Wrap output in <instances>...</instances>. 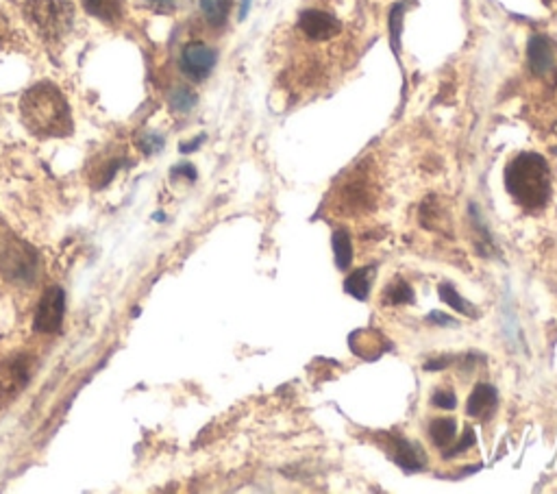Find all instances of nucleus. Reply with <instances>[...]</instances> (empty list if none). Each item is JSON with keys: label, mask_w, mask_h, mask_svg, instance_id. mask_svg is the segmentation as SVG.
Wrapping results in <instances>:
<instances>
[{"label": "nucleus", "mask_w": 557, "mask_h": 494, "mask_svg": "<svg viewBox=\"0 0 557 494\" xmlns=\"http://www.w3.org/2000/svg\"><path fill=\"white\" fill-rule=\"evenodd\" d=\"M20 116L33 136L66 137L72 133V111L66 96L53 84H38L24 92Z\"/></svg>", "instance_id": "obj_1"}, {"label": "nucleus", "mask_w": 557, "mask_h": 494, "mask_svg": "<svg viewBox=\"0 0 557 494\" xmlns=\"http://www.w3.org/2000/svg\"><path fill=\"white\" fill-rule=\"evenodd\" d=\"M505 185L520 207L529 212L543 209L551 197L549 163L538 153H520L508 163Z\"/></svg>", "instance_id": "obj_2"}, {"label": "nucleus", "mask_w": 557, "mask_h": 494, "mask_svg": "<svg viewBox=\"0 0 557 494\" xmlns=\"http://www.w3.org/2000/svg\"><path fill=\"white\" fill-rule=\"evenodd\" d=\"M24 13L44 40L57 42L72 29L75 7L70 0H29Z\"/></svg>", "instance_id": "obj_3"}, {"label": "nucleus", "mask_w": 557, "mask_h": 494, "mask_svg": "<svg viewBox=\"0 0 557 494\" xmlns=\"http://www.w3.org/2000/svg\"><path fill=\"white\" fill-rule=\"evenodd\" d=\"M38 257L29 249L24 242L13 240L12 244L0 249V270L4 272L7 279L13 281H29L33 279Z\"/></svg>", "instance_id": "obj_4"}, {"label": "nucleus", "mask_w": 557, "mask_h": 494, "mask_svg": "<svg viewBox=\"0 0 557 494\" xmlns=\"http://www.w3.org/2000/svg\"><path fill=\"white\" fill-rule=\"evenodd\" d=\"M66 313V295L61 287H49L35 312L33 325L40 333H55L61 329Z\"/></svg>", "instance_id": "obj_5"}, {"label": "nucleus", "mask_w": 557, "mask_h": 494, "mask_svg": "<svg viewBox=\"0 0 557 494\" xmlns=\"http://www.w3.org/2000/svg\"><path fill=\"white\" fill-rule=\"evenodd\" d=\"M216 66V50L203 42H192L181 53V70L190 79L203 81L208 79Z\"/></svg>", "instance_id": "obj_6"}, {"label": "nucleus", "mask_w": 557, "mask_h": 494, "mask_svg": "<svg viewBox=\"0 0 557 494\" xmlns=\"http://www.w3.org/2000/svg\"><path fill=\"white\" fill-rule=\"evenodd\" d=\"M298 29L314 42H324V40L335 38L342 27H340V20L333 18L332 13L309 9V12L301 13V18H298Z\"/></svg>", "instance_id": "obj_7"}, {"label": "nucleus", "mask_w": 557, "mask_h": 494, "mask_svg": "<svg viewBox=\"0 0 557 494\" xmlns=\"http://www.w3.org/2000/svg\"><path fill=\"white\" fill-rule=\"evenodd\" d=\"M29 377L31 368L22 355L9 359V362L0 368V394H3L4 399H12L13 394H18L20 390L29 384Z\"/></svg>", "instance_id": "obj_8"}, {"label": "nucleus", "mask_w": 557, "mask_h": 494, "mask_svg": "<svg viewBox=\"0 0 557 494\" xmlns=\"http://www.w3.org/2000/svg\"><path fill=\"white\" fill-rule=\"evenodd\" d=\"M527 61L534 75L546 76L555 70L553 44L544 35H534L527 44Z\"/></svg>", "instance_id": "obj_9"}, {"label": "nucleus", "mask_w": 557, "mask_h": 494, "mask_svg": "<svg viewBox=\"0 0 557 494\" xmlns=\"http://www.w3.org/2000/svg\"><path fill=\"white\" fill-rule=\"evenodd\" d=\"M497 403H499L497 390H494L490 384H479L477 388L473 390V394L468 396L466 414L473 416V419L488 420L492 419L494 411H497Z\"/></svg>", "instance_id": "obj_10"}, {"label": "nucleus", "mask_w": 557, "mask_h": 494, "mask_svg": "<svg viewBox=\"0 0 557 494\" xmlns=\"http://www.w3.org/2000/svg\"><path fill=\"white\" fill-rule=\"evenodd\" d=\"M84 7L102 22H118L125 13L122 0H84Z\"/></svg>", "instance_id": "obj_11"}, {"label": "nucleus", "mask_w": 557, "mask_h": 494, "mask_svg": "<svg viewBox=\"0 0 557 494\" xmlns=\"http://www.w3.org/2000/svg\"><path fill=\"white\" fill-rule=\"evenodd\" d=\"M394 462L405 471H420L422 464H425V455L422 451L418 449L416 445L407 440H399L396 442V449H394Z\"/></svg>", "instance_id": "obj_12"}, {"label": "nucleus", "mask_w": 557, "mask_h": 494, "mask_svg": "<svg viewBox=\"0 0 557 494\" xmlns=\"http://www.w3.org/2000/svg\"><path fill=\"white\" fill-rule=\"evenodd\" d=\"M373 279H375V269H370V266L368 269H359L344 281V290H347L350 296L359 298V301H366V298H368L370 286H373Z\"/></svg>", "instance_id": "obj_13"}, {"label": "nucleus", "mask_w": 557, "mask_h": 494, "mask_svg": "<svg viewBox=\"0 0 557 494\" xmlns=\"http://www.w3.org/2000/svg\"><path fill=\"white\" fill-rule=\"evenodd\" d=\"M429 436L433 440V445L440 446V449H446L457 436V423L455 419H436L431 420L429 425Z\"/></svg>", "instance_id": "obj_14"}, {"label": "nucleus", "mask_w": 557, "mask_h": 494, "mask_svg": "<svg viewBox=\"0 0 557 494\" xmlns=\"http://www.w3.org/2000/svg\"><path fill=\"white\" fill-rule=\"evenodd\" d=\"M200 12L211 27H223L229 18L231 0H200Z\"/></svg>", "instance_id": "obj_15"}, {"label": "nucleus", "mask_w": 557, "mask_h": 494, "mask_svg": "<svg viewBox=\"0 0 557 494\" xmlns=\"http://www.w3.org/2000/svg\"><path fill=\"white\" fill-rule=\"evenodd\" d=\"M333 251H335V261H338V269L347 270L353 261V244H350L349 234L344 229L335 231L333 234Z\"/></svg>", "instance_id": "obj_16"}, {"label": "nucleus", "mask_w": 557, "mask_h": 494, "mask_svg": "<svg viewBox=\"0 0 557 494\" xmlns=\"http://www.w3.org/2000/svg\"><path fill=\"white\" fill-rule=\"evenodd\" d=\"M411 301H414V295H411V287L403 279L390 283V287L385 290V303H390V305H405V303Z\"/></svg>", "instance_id": "obj_17"}, {"label": "nucleus", "mask_w": 557, "mask_h": 494, "mask_svg": "<svg viewBox=\"0 0 557 494\" xmlns=\"http://www.w3.org/2000/svg\"><path fill=\"white\" fill-rule=\"evenodd\" d=\"M440 298H442V301H445V303H448V305H451L453 310L466 313V316H471V318L477 316V312H474V307H473V305H468V303L464 301V298H462L460 295H457L455 290H453V286H448V283H442V286H440Z\"/></svg>", "instance_id": "obj_18"}, {"label": "nucleus", "mask_w": 557, "mask_h": 494, "mask_svg": "<svg viewBox=\"0 0 557 494\" xmlns=\"http://www.w3.org/2000/svg\"><path fill=\"white\" fill-rule=\"evenodd\" d=\"M170 105H172L174 111H190L196 105V94L190 87H177V90L170 94Z\"/></svg>", "instance_id": "obj_19"}, {"label": "nucleus", "mask_w": 557, "mask_h": 494, "mask_svg": "<svg viewBox=\"0 0 557 494\" xmlns=\"http://www.w3.org/2000/svg\"><path fill=\"white\" fill-rule=\"evenodd\" d=\"M401 22H403V4H396L390 15V38H392V46H394V50H399Z\"/></svg>", "instance_id": "obj_20"}, {"label": "nucleus", "mask_w": 557, "mask_h": 494, "mask_svg": "<svg viewBox=\"0 0 557 494\" xmlns=\"http://www.w3.org/2000/svg\"><path fill=\"white\" fill-rule=\"evenodd\" d=\"M431 403L440 410H453L457 405V399L451 390H438V393H433L431 396Z\"/></svg>", "instance_id": "obj_21"}, {"label": "nucleus", "mask_w": 557, "mask_h": 494, "mask_svg": "<svg viewBox=\"0 0 557 494\" xmlns=\"http://www.w3.org/2000/svg\"><path fill=\"white\" fill-rule=\"evenodd\" d=\"M137 144H139V148L146 153V155H153V153H157L159 148L164 146V140L159 136H155V133H148V136L139 137Z\"/></svg>", "instance_id": "obj_22"}, {"label": "nucleus", "mask_w": 557, "mask_h": 494, "mask_svg": "<svg viewBox=\"0 0 557 494\" xmlns=\"http://www.w3.org/2000/svg\"><path fill=\"white\" fill-rule=\"evenodd\" d=\"M146 3H151L153 7L162 9V12H170V9L174 7V0H146Z\"/></svg>", "instance_id": "obj_23"}, {"label": "nucleus", "mask_w": 557, "mask_h": 494, "mask_svg": "<svg viewBox=\"0 0 557 494\" xmlns=\"http://www.w3.org/2000/svg\"><path fill=\"white\" fill-rule=\"evenodd\" d=\"M9 33V27H7V20H4V15L0 13V42H3L4 38H7Z\"/></svg>", "instance_id": "obj_24"}, {"label": "nucleus", "mask_w": 557, "mask_h": 494, "mask_svg": "<svg viewBox=\"0 0 557 494\" xmlns=\"http://www.w3.org/2000/svg\"><path fill=\"white\" fill-rule=\"evenodd\" d=\"M205 137H196V142H192V144H181V151L183 153H188V151H194V148H199L200 146V142H203Z\"/></svg>", "instance_id": "obj_25"}, {"label": "nucleus", "mask_w": 557, "mask_h": 494, "mask_svg": "<svg viewBox=\"0 0 557 494\" xmlns=\"http://www.w3.org/2000/svg\"><path fill=\"white\" fill-rule=\"evenodd\" d=\"M431 321H440L442 325H455V321H451V318L442 316V313H431Z\"/></svg>", "instance_id": "obj_26"}]
</instances>
